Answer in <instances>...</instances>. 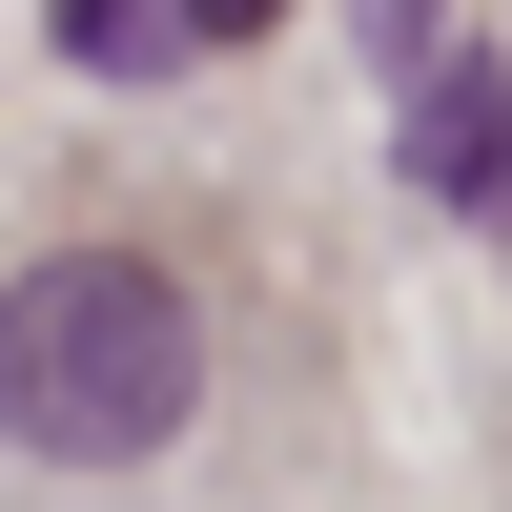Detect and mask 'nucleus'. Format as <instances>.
I'll return each mask as SVG.
<instances>
[{
  "label": "nucleus",
  "instance_id": "nucleus-1",
  "mask_svg": "<svg viewBox=\"0 0 512 512\" xmlns=\"http://www.w3.org/2000/svg\"><path fill=\"white\" fill-rule=\"evenodd\" d=\"M205 390V328L185 287L144 267V246H41L21 287H0V431L62 451V472H123V451H164Z\"/></svg>",
  "mask_w": 512,
  "mask_h": 512
},
{
  "label": "nucleus",
  "instance_id": "nucleus-2",
  "mask_svg": "<svg viewBox=\"0 0 512 512\" xmlns=\"http://www.w3.org/2000/svg\"><path fill=\"white\" fill-rule=\"evenodd\" d=\"M410 185L512 226V62H472V41H431V62H410Z\"/></svg>",
  "mask_w": 512,
  "mask_h": 512
},
{
  "label": "nucleus",
  "instance_id": "nucleus-3",
  "mask_svg": "<svg viewBox=\"0 0 512 512\" xmlns=\"http://www.w3.org/2000/svg\"><path fill=\"white\" fill-rule=\"evenodd\" d=\"M62 62H103V82L185 62V0H62Z\"/></svg>",
  "mask_w": 512,
  "mask_h": 512
},
{
  "label": "nucleus",
  "instance_id": "nucleus-4",
  "mask_svg": "<svg viewBox=\"0 0 512 512\" xmlns=\"http://www.w3.org/2000/svg\"><path fill=\"white\" fill-rule=\"evenodd\" d=\"M246 21H267V0H185V41H246Z\"/></svg>",
  "mask_w": 512,
  "mask_h": 512
}]
</instances>
